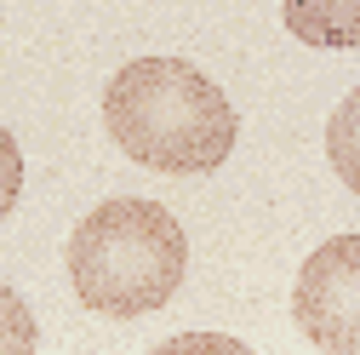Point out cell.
<instances>
[{"mask_svg":"<svg viewBox=\"0 0 360 355\" xmlns=\"http://www.w3.org/2000/svg\"><path fill=\"white\" fill-rule=\"evenodd\" d=\"M103 120H109V138L138 166L184 172V178L217 172L240 132L217 80H206L184 58L126 63L103 92Z\"/></svg>","mask_w":360,"mask_h":355,"instance_id":"obj_1","label":"cell"},{"mask_svg":"<svg viewBox=\"0 0 360 355\" xmlns=\"http://www.w3.org/2000/svg\"><path fill=\"white\" fill-rule=\"evenodd\" d=\"M184 270H189L184 224L160 201H138V195L103 201L69 235V281L80 304L109 321H138L172 304Z\"/></svg>","mask_w":360,"mask_h":355,"instance_id":"obj_2","label":"cell"},{"mask_svg":"<svg viewBox=\"0 0 360 355\" xmlns=\"http://www.w3.org/2000/svg\"><path fill=\"white\" fill-rule=\"evenodd\" d=\"M292 321L314 349L360 355V235H332L303 258Z\"/></svg>","mask_w":360,"mask_h":355,"instance_id":"obj_3","label":"cell"},{"mask_svg":"<svg viewBox=\"0 0 360 355\" xmlns=\"http://www.w3.org/2000/svg\"><path fill=\"white\" fill-rule=\"evenodd\" d=\"M286 29L326 52H360V0H281Z\"/></svg>","mask_w":360,"mask_h":355,"instance_id":"obj_4","label":"cell"},{"mask_svg":"<svg viewBox=\"0 0 360 355\" xmlns=\"http://www.w3.org/2000/svg\"><path fill=\"white\" fill-rule=\"evenodd\" d=\"M326 155H332V172L360 195V86L332 109V120H326Z\"/></svg>","mask_w":360,"mask_h":355,"instance_id":"obj_5","label":"cell"}]
</instances>
